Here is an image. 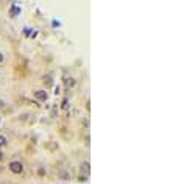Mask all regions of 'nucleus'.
<instances>
[{"instance_id": "423d86ee", "label": "nucleus", "mask_w": 175, "mask_h": 184, "mask_svg": "<svg viewBox=\"0 0 175 184\" xmlns=\"http://www.w3.org/2000/svg\"><path fill=\"white\" fill-rule=\"evenodd\" d=\"M2 108H3V101H2V100H0V109H2Z\"/></svg>"}, {"instance_id": "f03ea898", "label": "nucleus", "mask_w": 175, "mask_h": 184, "mask_svg": "<svg viewBox=\"0 0 175 184\" xmlns=\"http://www.w3.org/2000/svg\"><path fill=\"white\" fill-rule=\"evenodd\" d=\"M33 95H35V98H36V100H39V101H46V100H47V92H46V90H42V89L35 90V92H33Z\"/></svg>"}, {"instance_id": "6e6552de", "label": "nucleus", "mask_w": 175, "mask_h": 184, "mask_svg": "<svg viewBox=\"0 0 175 184\" xmlns=\"http://www.w3.org/2000/svg\"><path fill=\"white\" fill-rule=\"evenodd\" d=\"M2 61H3V55H2V53H0V62H2Z\"/></svg>"}, {"instance_id": "20e7f679", "label": "nucleus", "mask_w": 175, "mask_h": 184, "mask_svg": "<svg viewBox=\"0 0 175 184\" xmlns=\"http://www.w3.org/2000/svg\"><path fill=\"white\" fill-rule=\"evenodd\" d=\"M64 84H66V87H74L75 86V80H74V78H71V76H67L66 78V80H64Z\"/></svg>"}, {"instance_id": "0eeeda50", "label": "nucleus", "mask_w": 175, "mask_h": 184, "mask_svg": "<svg viewBox=\"0 0 175 184\" xmlns=\"http://www.w3.org/2000/svg\"><path fill=\"white\" fill-rule=\"evenodd\" d=\"M2 159H3V153H2V151H0V161H2Z\"/></svg>"}, {"instance_id": "39448f33", "label": "nucleus", "mask_w": 175, "mask_h": 184, "mask_svg": "<svg viewBox=\"0 0 175 184\" xmlns=\"http://www.w3.org/2000/svg\"><path fill=\"white\" fill-rule=\"evenodd\" d=\"M6 142H8V140H6V137L0 134V148H2V147H5V145H6Z\"/></svg>"}, {"instance_id": "7ed1b4c3", "label": "nucleus", "mask_w": 175, "mask_h": 184, "mask_svg": "<svg viewBox=\"0 0 175 184\" xmlns=\"http://www.w3.org/2000/svg\"><path fill=\"white\" fill-rule=\"evenodd\" d=\"M91 165H89V162H82V165H80V170H82L83 173H86V175H89V172H91V168H89Z\"/></svg>"}, {"instance_id": "f257e3e1", "label": "nucleus", "mask_w": 175, "mask_h": 184, "mask_svg": "<svg viewBox=\"0 0 175 184\" xmlns=\"http://www.w3.org/2000/svg\"><path fill=\"white\" fill-rule=\"evenodd\" d=\"M9 172H13L14 175H20L22 172H24V165H22V162H19V161H13V162H9Z\"/></svg>"}]
</instances>
